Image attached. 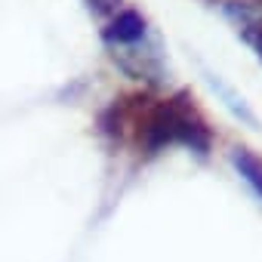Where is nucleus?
<instances>
[{"instance_id":"nucleus-2","label":"nucleus","mask_w":262,"mask_h":262,"mask_svg":"<svg viewBox=\"0 0 262 262\" xmlns=\"http://www.w3.org/2000/svg\"><path fill=\"white\" fill-rule=\"evenodd\" d=\"M111 56L114 62L133 77V80H148V83H164V59L151 40V34L139 37V40H129V43H120V47H111Z\"/></svg>"},{"instance_id":"nucleus-3","label":"nucleus","mask_w":262,"mask_h":262,"mask_svg":"<svg viewBox=\"0 0 262 262\" xmlns=\"http://www.w3.org/2000/svg\"><path fill=\"white\" fill-rule=\"evenodd\" d=\"M231 164L241 173V179L262 198V161L256 155H250L247 148H231Z\"/></svg>"},{"instance_id":"nucleus-1","label":"nucleus","mask_w":262,"mask_h":262,"mask_svg":"<svg viewBox=\"0 0 262 262\" xmlns=\"http://www.w3.org/2000/svg\"><path fill=\"white\" fill-rule=\"evenodd\" d=\"M136 142L145 155H161L176 145L207 155L210 129H207V120L198 114V108L185 96H173V99H158L142 111L136 126Z\"/></svg>"},{"instance_id":"nucleus-4","label":"nucleus","mask_w":262,"mask_h":262,"mask_svg":"<svg viewBox=\"0 0 262 262\" xmlns=\"http://www.w3.org/2000/svg\"><path fill=\"white\" fill-rule=\"evenodd\" d=\"M241 34H244V40L250 43V50L262 62V25H241Z\"/></svg>"},{"instance_id":"nucleus-5","label":"nucleus","mask_w":262,"mask_h":262,"mask_svg":"<svg viewBox=\"0 0 262 262\" xmlns=\"http://www.w3.org/2000/svg\"><path fill=\"white\" fill-rule=\"evenodd\" d=\"M90 4H96V10H99V4H102V0H90Z\"/></svg>"}]
</instances>
